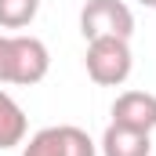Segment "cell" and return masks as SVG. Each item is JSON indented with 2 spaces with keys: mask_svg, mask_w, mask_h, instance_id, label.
<instances>
[{
  "mask_svg": "<svg viewBox=\"0 0 156 156\" xmlns=\"http://www.w3.org/2000/svg\"><path fill=\"white\" fill-rule=\"evenodd\" d=\"M87 76L98 87H120L134 69V55H131V40L120 37H98L87 40V55H83Z\"/></svg>",
  "mask_w": 156,
  "mask_h": 156,
  "instance_id": "obj_1",
  "label": "cell"
},
{
  "mask_svg": "<svg viewBox=\"0 0 156 156\" xmlns=\"http://www.w3.org/2000/svg\"><path fill=\"white\" fill-rule=\"evenodd\" d=\"M80 33H83V40H98V37L131 40L134 37V11L123 0H87L80 11Z\"/></svg>",
  "mask_w": 156,
  "mask_h": 156,
  "instance_id": "obj_2",
  "label": "cell"
},
{
  "mask_svg": "<svg viewBox=\"0 0 156 156\" xmlns=\"http://www.w3.org/2000/svg\"><path fill=\"white\" fill-rule=\"evenodd\" d=\"M22 156H98V145L91 142V134L76 123H58V127H44L37 131L26 145Z\"/></svg>",
  "mask_w": 156,
  "mask_h": 156,
  "instance_id": "obj_3",
  "label": "cell"
},
{
  "mask_svg": "<svg viewBox=\"0 0 156 156\" xmlns=\"http://www.w3.org/2000/svg\"><path fill=\"white\" fill-rule=\"evenodd\" d=\"M51 69V51L40 37L29 33H11V83L33 87Z\"/></svg>",
  "mask_w": 156,
  "mask_h": 156,
  "instance_id": "obj_4",
  "label": "cell"
},
{
  "mask_svg": "<svg viewBox=\"0 0 156 156\" xmlns=\"http://www.w3.org/2000/svg\"><path fill=\"white\" fill-rule=\"evenodd\" d=\"M113 123L153 134L156 131V94L153 91H123L113 102Z\"/></svg>",
  "mask_w": 156,
  "mask_h": 156,
  "instance_id": "obj_5",
  "label": "cell"
},
{
  "mask_svg": "<svg viewBox=\"0 0 156 156\" xmlns=\"http://www.w3.org/2000/svg\"><path fill=\"white\" fill-rule=\"evenodd\" d=\"M98 153L102 156H149L153 153V142H149V134H142V131L109 123L105 134H102V142H98Z\"/></svg>",
  "mask_w": 156,
  "mask_h": 156,
  "instance_id": "obj_6",
  "label": "cell"
},
{
  "mask_svg": "<svg viewBox=\"0 0 156 156\" xmlns=\"http://www.w3.org/2000/svg\"><path fill=\"white\" fill-rule=\"evenodd\" d=\"M26 131H29L26 109H22L7 91H0V149L22 145V142H26Z\"/></svg>",
  "mask_w": 156,
  "mask_h": 156,
  "instance_id": "obj_7",
  "label": "cell"
},
{
  "mask_svg": "<svg viewBox=\"0 0 156 156\" xmlns=\"http://www.w3.org/2000/svg\"><path fill=\"white\" fill-rule=\"evenodd\" d=\"M40 15V0H0V29H26Z\"/></svg>",
  "mask_w": 156,
  "mask_h": 156,
  "instance_id": "obj_8",
  "label": "cell"
},
{
  "mask_svg": "<svg viewBox=\"0 0 156 156\" xmlns=\"http://www.w3.org/2000/svg\"><path fill=\"white\" fill-rule=\"evenodd\" d=\"M0 83H11V33H0Z\"/></svg>",
  "mask_w": 156,
  "mask_h": 156,
  "instance_id": "obj_9",
  "label": "cell"
},
{
  "mask_svg": "<svg viewBox=\"0 0 156 156\" xmlns=\"http://www.w3.org/2000/svg\"><path fill=\"white\" fill-rule=\"evenodd\" d=\"M138 4H142V7H153V11H156V0H138Z\"/></svg>",
  "mask_w": 156,
  "mask_h": 156,
  "instance_id": "obj_10",
  "label": "cell"
}]
</instances>
